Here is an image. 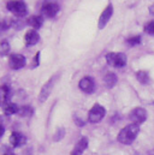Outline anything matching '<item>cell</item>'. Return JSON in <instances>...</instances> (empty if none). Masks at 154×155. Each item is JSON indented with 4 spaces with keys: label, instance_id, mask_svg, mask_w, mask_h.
Here are the masks:
<instances>
[{
    "label": "cell",
    "instance_id": "cell-14",
    "mask_svg": "<svg viewBox=\"0 0 154 155\" xmlns=\"http://www.w3.org/2000/svg\"><path fill=\"white\" fill-rule=\"evenodd\" d=\"M27 22H28V24H29L32 28H34V29H40V28L42 27L43 19H42L41 16H30Z\"/></svg>",
    "mask_w": 154,
    "mask_h": 155
},
{
    "label": "cell",
    "instance_id": "cell-10",
    "mask_svg": "<svg viewBox=\"0 0 154 155\" xmlns=\"http://www.w3.org/2000/svg\"><path fill=\"white\" fill-rule=\"evenodd\" d=\"M78 87H79V89H81L83 93L90 94V93H93L94 89H95V83H94V79H93V78L87 76V77H83L79 81Z\"/></svg>",
    "mask_w": 154,
    "mask_h": 155
},
{
    "label": "cell",
    "instance_id": "cell-11",
    "mask_svg": "<svg viewBox=\"0 0 154 155\" xmlns=\"http://www.w3.org/2000/svg\"><path fill=\"white\" fill-rule=\"evenodd\" d=\"M10 142L12 144V147L15 148H18L21 146H23L25 143V137L21 134V132H12L11 136H10Z\"/></svg>",
    "mask_w": 154,
    "mask_h": 155
},
{
    "label": "cell",
    "instance_id": "cell-22",
    "mask_svg": "<svg viewBox=\"0 0 154 155\" xmlns=\"http://www.w3.org/2000/svg\"><path fill=\"white\" fill-rule=\"evenodd\" d=\"M140 43H141V36H139V35L128 39V45H130V46H136V45H140Z\"/></svg>",
    "mask_w": 154,
    "mask_h": 155
},
{
    "label": "cell",
    "instance_id": "cell-20",
    "mask_svg": "<svg viewBox=\"0 0 154 155\" xmlns=\"http://www.w3.org/2000/svg\"><path fill=\"white\" fill-rule=\"evenodd\" d=\"M12 23H13V22H12L11 19H4L2 22H0V31H5V30H7V29L11 27Z\"/></svg>",
    "mask_w": 154,
    "mask_h": 155
},
{
    "label": "cell",
    "instance_id": "cell-19",
    "mask_svg": "<svg viewBox=\"0 0 154 155\" xmlns=\"http://www.w3.org/2000/svg\"><path fill=\"white\" fill-rule=\"evenodd\" d=\"M18 114L21 117H30L33 114V108L30 106H23L19 108Z\"/></svg>",
    "mask_w": 154,
    "mask_h": 155
},
{
    "label": "cell",
    "instance_id": "cell-4",
    "mask_svg": "<svg viewBox=\"0 0 154 155\" xmlns=\"http://www.w3.org/2000/svg\"><path fill=\"white\" fill-rule=\"evenodd\" d=\"M58 78H59V75L55 74L54 76H52V77L49 78V79L43 84V87H42L40 94H38V101H40V102H45V101L48 99V96L51 95L52 89L54 88V84H55V82H57Z\"/></svg>",
    "mask_w": 154,
    "mask_h": 155
},
{
    "label": "cell",
    "instance_id": "cell-6",
    "mask_svg": "<svg viewBox=\"0 0 154 155\" xmlns=\"http://www.w3.org/2000/svg\"><path fill=\"white\" fill-rule=\"evenodd\" d=\"M129 119L131 120L132 124H137V125H139V124L143 123V121L147 119V112H146V110L142 108V107H136V108H134V110L130 112Z\"/></svg>",
    "mask_w": 154,
    "mask_h": 155
},
{
    "label": "cell",
    "instance_id": "cell-18",
    "mask_svg": "<svg viewBox=\"0 0 154 155\" xmlns=\"http://www.w3.org/2000/svg\"><path fill=\"white\" fill-rule=\"evenodd\" d=\"M136 78H137V81H139L140 83H142V84H147V83L149 82V76H148V74H147L146 71H139V72L136 74Z\"/></svg>",
    "mask_w": 154,
    "mask_h": 155
},
{
    "label": "cell",
    "instance_id": "cell-23",
    "mask_svg": "<svg viewBox=\"0 0 154 155\" xmlns=\"http://www.w3.org/2000/svg\"><path fill=\"white\" fill-rule=\"evenodd\" d=\"M145 31L148 33V34H151V35H154V21H151V22H148L146 24Z\"/></svg>",
    "mask_w": 154,
    "mask_h": 155
},
{
    "label": "cell",
    "instance_id": "cell-5",
    "mask_svg": "<svg viewBox=\"0 0 154 155\" xmlns=\"http://www.w3.org/2000/svg\"><path fill=\"white\" fill-rule=\"evenodd\" d=\"M105 114H106L105 108H104L101 105L95 104V105L92 107V110L89 111V113H88V120H89L90 123H93V124L99 123V121H101V120L104 119Z\"/></svg>",
    "mask_w": 154,
    "mask_h": 155
},
{
    "label": "cell",
    "instance_id": "cell-8",
    "mask_svg": "<svg viewBox=\"0 0 154 155\" xmlns=\"http://www.w3.org/2000/svg\"><path fill=\"white\" fill-rule=\"evenodd\" d=\"M27 64L25 57L22 54H11L10 59H8V65L12 70H19L23 69Z\"/></svg>",
    "mask_w": 154,
    "mask_h": 155
},
{
    "label": "cell",
    "instance_id": "cell-13",
    "mask_svg": "<svg viewBox=\"0 0 154 155\" xmlns=\"http://www.w3.org/2000/svg\"><path fill=\"white\" fill-rule=\"evenodd\" d=\"M87 147H88V140H87L85 137H82V138L77 142L75 149L71 152V155H82V153L87 149Z\"/></svg>",
    "mask_w": 154,
    "mask_h": 155
},
{
    "label": "cell",
    "instance_id": "cell-3",
    "mask_svg": "<svg viewBox=\"0 0 154 155\" xmlns=\"http://www.w3.org/2000/svg\"><path fill=\"white\" fill-rule=\"evenodd\" d=\"M106 61L112 68H124L126 65V55L124 53H107L106 54Z\"/></svg>",
    "mask_w": 154,
    "mask_h": 155
},
{
    "label": "cell",
    "instance_id": "cell-1",
    "mask_svg": "<svg viewBox=\"0 0 154 155\" xmlns=\"http://www.w3.org/2000/svg\"><path fill=\"white\" fill-rule=\"evenodd\" d=\"M139 134H140V125L137 124L126 125L118 134V141L122 144H131Z\"/></svg>",
    "mask_w": 154,
    "mask_h": 155
},
{
    "label": "cell",
    "instance_id": "cell-12",
    "mask_svg": "<svg viewBox=\"0 0 154 155\" xmlns=\"http://www.w3.org/2000/svg\"><path fill=\"white\" fill-rule=\"evenodd\" d=\"M24 41H25L27 46H34L40 41V35L35 30H29L24 35Z\"/></svg>",
    "mask_w": 154,
    "mask_h": 155
},
{
    "label": "cell",
    "instance_id": "cell-21",
    "mask_svg": "<svg viewBox=\"0 0 154 155\" xmlns=\"http://www.w3.org/2000/svg\"><path fill=\"white\" fill-rule=\"evenodd\" d=\"M8 51H10V46H8V43L6 42V41H2V42H0V54H6V53H8Z\"/></svg>",
    "mask_w": 154,
    "mask_h": 155
},
{
    "label": "cell",
    "instance_id": "cell-25",
    "mask_svg": "<svg viewBox=\"0 0 154 155\" xmlns=\"http://www.w3.org/2000/svg\"><path fill=\"white\" fill-rule=\"evenodd\" d=\"M40 64V52H38L35 54V58H34V64H33V68H36Z\"/></svg>",
    "mask_w": 154,
    "mask_h": 155
},
{
    "label": "cell",
    "instance_id": "cell-7",
    "mask_svg": "<svg viewBox=\"0 0 154 155\" xmlns=\"http://www.w3.org/2000/svg\"><path fill=\"white\" fill-rule=\"evenodd\" d=\"M59 10H60V6H59L57 2H53V1H51V2H45V4L42 5V7H41V12H42L46 17H48V18L55 17V16L58 15Z\"/></svg>",
    "mask_w": 154,
    "mask_h": 155
},
{
    "label": "cell",
    "instance_id": "cell-28",
    "mask_svg": "<svg viewBox=\"0 0 154 155\" xmlns=\"http://www.w3.org/2000/svg\"><path fill=\"white\" fill-rule=\"evenodd\" d=\"M5 155H13V154H12V153H6Z\"/></svg>",
    "mask_w": 154,
    "mask_h": 155
},
{
    "label": "cell",
    "instance_id": "cell-17",
    "mask_svg": "<svg viewBox=\"0 0 154 155\" xmlns=\"http://www.w3.org/2000/svg\"><path fill=\"white\" fill-rule=\"evenodd\" d=\"M116 83H117V76L112 72H109L106 76H105V84L109 87V88H112L115 87Z\"/></svg>",
    "mask_w": 154,
    "mask_h": 155
},
{
    "label": "cell",
    "instance_id": "cell-2",
    "mask_svg": "<svg viewBox=\"0 0 154 155\" xmlns=\"http://www.w3.org/2000/svg\"><path fill=\"white\" fill-rule=\"evenodd\" d=\"M6 8L16 17H24L27 15V5L23 0H10L6 4Z\"/></svg>",
    "mask_w": 154,
    "mask_h": 155
},
{
    "label": "cell",
    "instance_id": "cell-24",
    "mask_svg": "<svg viewBox=\"0 0 154 155\" xmlns=\"http://www.w3.org/2000/svg\"><path fill=\"white\" fill-rule=\"evenodd\" d=\"M64 129H59L57 132H55V135H54V137H53V140L54 141H60L63 137H64Z\"/></svg>",
    "mask_w": 154,
    "mask_h": 155
},
{
    "label": "cell",
    "instance_id": "cell-26",
    "mask_svg": "<svg viewBox=\"0 0 154 155\" xmlns=\"http://www.w3.org/2000/svg\"><path fill=\"white\" fill-rule=\"evenodd\" d=\"M4 132H5V129H4V126H2V125H0V137L4 135Z\"/></svg>",
    "mask_w": 154,
    "mask_h": 155
},
{
    "label": "cell",
    "instance_id": "cell-9",
    "mask_svg": "<svg viewBox=\"0 0 154 155\" xmlns=\"http://www.w3.org/2000/svg\"><path fill=\"white\" fill-rule=\"evenodd\" d=\"M112 15H113V6L110 4V5H107V7L102 11V13H101V16H100V18H99V23H98L99 29H104V28L106 27V24H107L109 21L111 19Z\"/></svg>",
    "mask_w": 154,
    "mask_h": 155
},
{
    "label": "cell",
    "instance_id": "cell-27",
    "mask_svg": "<svg viewBox=\"0 0 154 155\" xmlns=\"http://www.w3.org/2000/svg\"><path fill=\"white\" fill-rule=\"evenodd\" d=\"M149 12H151L152 15H154V5H152V6L149 7Z\"/></svg>",
    "mask_w": 154,
    "mask_h": 155
},
{
    "label": "cell",
    "instance_id": "cell-16",
    "mask_svg": "<svg viewBox=\"0 0 154 155\" xmlns=\"http://www.w3.org/2000/svg\"><path fill=\"white\" fill-rule=\"evenodd\" d=\"M8 97H10V88L7 85H1L0 87V105L7 104Z\"/></svg>",
    "mask_w": 154,
    "mask_h": 155
},
{
    "label": "cell",
    "instance_id": "cell-15",
    "mask_svg": "<svg viewBox=\"0 0 154 155\" xmlns=\"http://www.w3.org/2000/svg\"><path fill=\"white\" fill-rule=\"evenodd\" d=\"M19 111V107L16 105V104H12V102H7L4 105V113L6 116H12V114H16L18 113Z\"/></svg>",
    "mask_w": 154,
    "mask_h": 155
}]
</instances>
